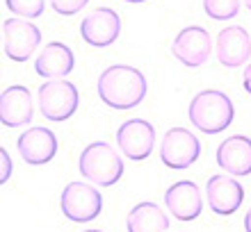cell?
I'll return each mask as SVG.
<instances>
[{
  "label": "cell",
  "instance_id": "1",
  "mask_svg": "<svg viewBox=\"0 0 251 232\" xmlns=\"http://www.w3.org/2000/svg\"><path fill=\"white\" fill-rule=\"evenodd\" d=\"M99 98L112 109H132L144 100L149 84L144 73L128 64L107 66L99 75Z\"/></svg>",
  "mask_w": 251,
  "mask_h": 232
},
{
  "label": "cell",
  "instance_id": "2",
  "mask_svg": "<svg viewBox=\"0 0 251 232\" xmlns=\"http://www.w3.org/2000/svg\"><path fill=\"white\" fill-rule=\"evenodd\" d=\"M192 126L205 134H219L233 123V100L219 89H203L190 100L187 107Z\"/></svg>",
  "mask_w": 251,
  "mask_h": 232
},
{
  "label": "cell",
  "instance_id": "3",
  "mask_svg": "<svg viewBox=\"0 0 251 232\" xmlns=\"http://www.w3.org/2000/svg\"><path fill=\"white\" fill-rule=\"evenodd\" d=\"M78 171L96 187H112L124 175V159L107 141H94L80 153Z\"/></svg>",
  "mask_w": 251,
  "mask_h": 232
},
{
  "label": "cell",
  "instance_id": "4",
  "mask_svg": "<svg viewBox=\"0 0 251 232\" xmlns=\"http://www.w3.org/2000/svg\"><path fill=\"white\" fill-rule=\"evenodd\" d=\"M39 112L44 119L62 123L69 121L73 114L78 112L80 105V93L75 89V84H71L64 78L48 80L39 86Z\"/></svg>",
  "mask_w": 251,
  "mask_h": 232
},
{
  "label": "cell",
  "instance_id": "5",
  "mask_svg": "<svg viewBox=\"0 0 251 232\" xmlns=\"http://www.w3.org/2000/svg\"><path fill=\"white\" fill-rule=\"evenodd\" d=\"M60 207L66 219L73 223H89V221L99 219L100 210H103V196L96 187L87 185V182H69L62 189Z\"/></svg>",
  "mask_w": 251,
  "mask_h": 232
},
{
  "label": "cell",
  "instance_id": "6",
  "mask_svg": "<svg viewBox=\"0 0 251 232\" xmlns=\"http://www.w3.org/2000/svg\"><path fill=\"white\" fill-rule=\"evenodd\" d=\"M201 155V144L197 134H192L185 127H172L167 130L160 141V159L167 169L185 171Z\"/></svg>",
  "mask_w": 251,
  "mask_h": 232
},
{
  "label": "cell",
  "instance_id": "7",
  "mask_svg": "<svg viewBox=\"0 0 251 232\" xmlns=\"http://www.w3.org/2000/svg\"><path fill=\"white\" fill-rule=\"evenodd\" d=\"M41 43L39 27L30 19H7L2 23V50L12 62H27Z\"/></svg>",
  "mask_w": 251,
  "mask_h": 232
},
{
  "label": "cell",
  "instance_id": "8",
  "mask_svg": "<svg viewBox=\"0 0 251 232\" xmlns=\"http://www.w3.org/2000/svg\"><path fill=\"white\" fill-rule=\"evenodd\" d=\"M174 57L187 68H199L210 60L212 55V39L210 32L201 25H187L183 27L172 46Z\"/></svg>",
  "mask_w": 251,
  "mask_h": 232
},
{
  "label": "cell",
  "instance_id": "9",
  "mask_svg": "<svg viewBox=\"0 0 251 232\" xmlns=\"http://www.w3.org/2000/svg\"><path fill=\"white\" fill-rule=\"evenodd\" d=\"M117 146L124 157L132 162H144L146 157H151L155 146V127L144 119L124 121L117 130Z\"/></svg>",
  "mask_w": 251,
  "mask_h": 232
},
{
  "label": "cell",
  "instance_id": "10",
  "mask_svg": "<svg viewBox=\"0 0 251 232\" xmlns=\"http://www.w3.org/2000/svg\"><path fill=\"white\" fill-rule=\"evenodd\" d=\"M121 16L110 7H96L80 23V37L94 48H107L119 39Z\"/></svg>",
  "mask_w": 251,
  "mask_h": 232
},
{
  "label": "cell",
  "instance_id": "11",
  "mask_svg": "<svg viewBox=\"0 0 251 232\" xmlns=\"http://www.w3.org/2000/svg\"><path fill=\"white\" fill-rule=\"evenodd\" d=\"M205 196H208V207L217 216H231L240 210L245 200V187L231 173L226 175H212L205 185Z\"/></svg>",
  "mask_w": 251,
  "mask_h": 232
},
{
  "label": "cell",
  "instance_id": "12",
  "mask_svg": "<svg viewBox=\"0 0 251 232\" xmlns=\"http://www.w3.org/2000/svg\"><path fill=\"white\" fill-rule=\"evenodd\" d=\"M165 203L174 219L183 223L199 219L203 212V193L197 187V182H190V180H180L169 187L165 193Z\"/></svg>",
  "mask_w": 251,
  "mask_h": 232
},
{
  "label": "cell",
  "instance_id": "13",
  "mask_svg": "<svg viewBox=\"0 0 251 232\" xmlns=\"http://www.w3.org/2000/svg\"><path fill=\"white\" fill-rule=\"evenodd\" d=\"M34 116V100L27 86L12 84L0 93V123L5 127L27 126Z\"/></svg>",
  "mask_w": 251,
  "mask_h": 232
},
{
  "label": "cell",
  "instance_id": "14",
  "mask_svg": "<svg viewBox=\"0 0 251 232\" xmlns=\"http://www.w3.org/2000/svg\"><path fill=\"white\" fill-rule=\"evenodd\" d=\"M16 148H19V153L25 164L41 166L48 164L57 155L60 144H57V137H55L53 130H48V127H30L16 139Z\"/></svg>",
  "mask_w": 251,
  "mask_h": 232
},
{
  "label": "cell",
  "instance_id": "15",
  "mask_svg": "<svg viewBox=\"0 0 251 232\" xmlns=\"http://www.w3.org/2000/svg\"><path fill=\"white\" fill-rule=\"evenodd\" d=\"M215 53L222 66L226 68H238L251 57V37L242 25L224 27L217 34V43H215Z\"/></svg>",
  "mask_w": 251,
  "mask_h": 232
},
{
  "label": "cell",
  "instance_id": "16",
  "mask_svg": "<svg viewBox=\"0 0 251 232\" xmlns=\"http://www.w3.org/2000/svg\"><path fill=\"white\" fill-rule=\"evenodd\" d=\"M217 164L224 173L235 178L251 175V139L245 134H233L217 148Z\"/></svg>",
  "mask_w": 251,
  "mask_h": 232
},
{
  "label": "cell",
  "instance_id": "17",
  "mask_svg": "<svg viewBox=\"0 0 251 232\" xmlns=\"http://www.w3.org/2000/svg\"><path fill=\"white\" fill-rule=\"evenodd\" d=\"M75 68V57L73 50L62 41H50L41 48V53L34 60V71L37 75L46 80L55 78H66Z\"/></svg>",
  "mask_w": 251,
  "mask_h": 232
},
{
  "label": "cell",
  "instance_id": "18",
  "mask_svg": "<svg viewBox=\"0 0 251 232\" xmlns=\"http://www.w3.org/2000/svg\"><path fill=\"white\" fill-rule=\"evenodd\" d=\"M126 228L130 232H149V230H167L169 228V216L162 212V207L155 203H139L130 210Z\"/></svg>",
  "mask_w": 251,
  "mask_h": 232
},
{
  "label": "cell",
  "instance_id": "19",
  "mask_svg": "<svg viewBox=\"0 0 251 232\" xmlns=\"http://www.w3.org/2000/svg\"><path fill=\"white\" fill-rule=\"evenodd\" d=\"M240 2L242 0H203V9L210 19L228 21L240 14Z\"/></svg>",
  "mask_w": 251,
  "mask_h": 232
},
{
  "label": "cell",
  "instance_id": "20",
  "mask_svg": "<svg viewBox=\"0 0 251 232\" xmlns=\"http://www.w3.org/2000/svg\"><path fill=\"white\" fill-rule=\"evenodd\" d=\"M9 12H14L21 19H39L46 9V0H5Z\"/></svg>",
  "mask_w": 251,
  "mask_h": 232
},
{
  "label": "cell",
  "instance_id": "21",
  "mask_svg": "<svg viewBox=\"0 0 251 232\" xmlns=\"http://www.w3.org/2000/svg\"><path fill=\"white\" fill-rule=\"evenodd\" d=\"M53 12H57L60 16H73L78 14L80 9H85L89 0H48Z\"/></svg>",
  "mask_w": 251,
  "mask_h": 232
},
{
  "label": "cell",
  "instance_id": "22",
  "mask_svg": "<svg viewBox=\"0 0 251 232\" xmlns=\"http://www.w3.org/2000/svg\"><path fill=\"white\" fill-rule=\"evenodd\" d=\"M9 178H12V157L5 148H0V182L5 185Z\"/></svg>",
  "mask_w": 251,
  "mask_h": 232
},
{
  "label": "cell",
  "instance_id": "23",
  "mask_svg": "<svg viewBox=\"0 0 251 232\" xmlns=\"http://www.w3.org/2000/svg\"><path fill=\"white\" fill-rule=\"evenodd\" d=\"M242 86H245V91L251 96V64L245 68V78H242Z\"/></svg>",
  "mask_w": 251,
  "mask_h": 232
},
{
  "label": "cell",
  "instance_id": "24",
  "mask_svg": "<svg viewBox=\"0 0 251 232\" xmlns=\"http://www.w3.org/2000/svg\"><path fill=\"white\" fill-rule=\"evenodd\" d=\"M245 230L251 232V207L247 210V214H245Z\"/></svg>",
  "mask_w": 251,
  "mask_h": 232
},
{
  "label": "cell",
  "instance_id": "25",
  "mask_svg": "<svg viewBox=\"0 0 251 232\" xmlns=\"http://www.w3.org/2000/svg\"><path fill=\"white\" fill-rule=\"evenodd\" d=\"M126 2H132V5H139V2H146V0H126Z\"/></svg>",
  "mask_w": 251,
  "mask_h": 232
},
{
  "label": "cell",
  "instance_id": "26",
  "mask_svg": "<svg viewBox=\"0 0 251 232\" xmlns=\"http://www.w3.org/2000/svg\"><path fill=\"white\" fill-rule=\"evenodd\" d=\"M245 7H247V9H249V12H251V0H245Z\"/></svg>",
  "mask_w": 251,
  "mask_h": 232
}]
</instances>
